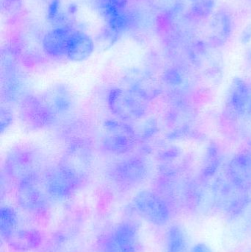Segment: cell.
Listing matches in <instances>:
<instances>
[{
	"mask_svg": "<svg viewBox=\"0 0 251 252\" xmlns=\"http://www.w3.org/2000/svg\"><path fill=\"white\" fill-rule=\"evenodd\" d=\"M243 33H242V37L243 38V40H248L251 38V24L248 25L244 30H243Z\"/></svg>",
	"mask_w": 251,
	"mask_h": 252,
	"instance_id": "cell-15",
	"label": "cell"
},
{
	"mask_svg": "<svg viewBox=\"0 0 251 252\" xmlns=\"http://www.w3.org/2000/svg\"><path fill=\"white\" fill-rule=\"evenodd\" d=\"M136 213L146 222L156 226H164L170 220L169 207L160 197L144 191L136 195L133 201Z\"/></svg>",
	"mask_w": 251,
	"mask_h": 252,
	"instance_id": "cell-2",
	"label": "cell"
},
{
	"mask_svg": "<svg viewBox=\"0 0 251 252\" xmlns=\"http://www.w3.org/2000/svg\"><path fill=\"white\" fill-rule=\"evenodd\" d=\"M47 190L40 188L29 179L23 181L19 187L18 201L25 213L36 218H46L50 210V198Z\"/></svg>",
	"mask_w": 251,
	"mask_h": 252,
	"instance_id": "cell-3",
	"label": "cell"
},
{
	"mask_svg": "<svg viewBox=\"0 0 251 252\" xmlns=\"http://www.w3.org/2000/svg\"><path fill=\"white\" fill-rule=\"evenodd\" d=\"M218 0H188V12L194 21H204L209 19L216 10Z\"/></svg>",
	"mask_w": 251,
	"mask_h": 252,
	"instance_id": "cell-11",
	"label": "cell"
},
{
	"mask_svg": "<svg viewBox=\"0 0 251 252\" xmlns=\"http://www.w3.org/2000/svg\"><path fill=\"white\" fill-rule=\"evenodd\" d=\"M94 50V44L89 35L75 30L66 52L68 59L73 62H82L88 59Z\"/></svg>",
	"mask_w": 251,
	"mask_h": 252,
	"instance_id": "cell-8",
	"label": "cell"
},
{
	"mask_svg": "<svg viewBox=\"0 0 251 252\" xmlns=\"http://www.w3.org/2000/svg\"><path fill=\"white\" fill-rule=\"evenodd\" d=\"M38 252H88L82 237L75 229H58L45 240Z\"/></svg>",
	"mask_w": 251,
	"mask_h": 252,
	"instance_id": "cell-4",
	"label": "cell"
},
{
	"mask_svg": "<svg viewBox=\"0 0 251 252\" xmlns=\"http://www.w3.org/2000/svg\"><path fill=\"white\" fill-rule=\"evenodd\" d=\"M2 240L13 251L29 252L39 250L46 239L38 229L19 224Z\"/></svg>",
	"mask_w": 251,
	"mask_h": 252,
	"instance_id": "cell-5",
	"label": "cell"
},
{
	"mask_svg": "<svg viewBox=\"0 0 251 252\" xmlns=\"http://www.w3.org/2000/svg\"><path fill=\"white\" fill-rule=\"evenodd\" d=\"M190 252H212V251L206 244H197L193 247Z\"/></svg>",
	"mask_w": 251,
	"mask_h": 252,
	"instance_id": "cell-14",
	"label": "cell"
},
{
	"mask_svg": "<svg viewBox=\"0 0 251 252\" xmlns=\"http://www.w3.org/2000/svg\"><path fill=\"white\" fill-rule=\"evenodd\" d=\"M187 235L180 225L169 226L165 236V252H187Z\"/></svg>",
	"mask_w": 251,
	"mask_h": 252,
	"instance_id": "cell-10",
	"label": "cell"
},
{
	"mask_svg": "<svg viewBox=\"0 0 251 252\" xmlns=\"http://www.w3.org/2000/svg\"><path fill=\"white\" fill-rule=\"evenodd\" d=\"M100 5H103V10L111 7L123 10L128 0H100Z\"/></svg>",
	"mask_w": 251,
	"mask_h": 252,
	"instance_id": "cell-13",
	"label": "cell"
},
{
	"mask_svg": "<svg viewBox=\"0 0 251 252\" xmlns=\"http://www.w3.org/2000/svg\"><path fill=\"white\" fill-rule=\"evenodd\" d=\"M234 30V18L229 10L221 7L208 19L207 33L213 44L221 45L226 42Z\"/></svg>",
	"mask_w": 251,
	"mask_h": 252,
	"instance_id": "cell-6",
	"label": "cell"
},
{
	"mask_svg": "<svg viewBox=\"0 0 251 252\" xmlns=\"http://www.w3.org/2000/svg\"><path fill=\"white\" fill-rule=\"evenodd\" d=\"M100 252H140L138 223L126 220L115 225L99 241Z\"/></svg>",
	"mask_w": 251,
	"mask_h": 252,
	"instance_id": "cell-1",
	"label": "cell"
},
{
	"mask_svg": "<svg viewBox=\"0 0 251 252\" xmlns=\"http://www.w3.org/2000/svg\"><path fill=\"white\" fill-rule=\"evenodd\" d=\"M19 224V217L16 211L7 206L1 207L0 213V234L1 239L5 238Z\"/></svg>",
	"mask_w": 251,
	"mask_h": 252,
	"instance_id": "cell-12",
	"label": "cell"
},
{
	"mask_svg": "<svg viewBox=\"0 0 251 252\" xmlns=\"http://www.w3.org/2000/svg\"><path fill=\"white\" fill-rule=\"evenodd\" d=\"M75 29L58 28L49 31L43 39V48L50 56H66L68 47Z\"/></svg>",
	"mask_w": 251,
	"mask_h": 252,
	"instance_id": "cell-7",
	"label": "cell"
},
{
	"mask_svg": "<svg viewBox=\"0 0 251 252\" xmlns=\"http://www.w3.org/2000/svg\"><path fill=\"white\" fill-rule=\"evenodd\" d=\"M110 105L115 113L122 118L139 116V102L123 90H116L110 96Z\"/></svg>",
	"mask_w": 251,
	"mask_h": 252,
	"instance_id": "cell-9",
	"label": "cell"
}]
</instances>
